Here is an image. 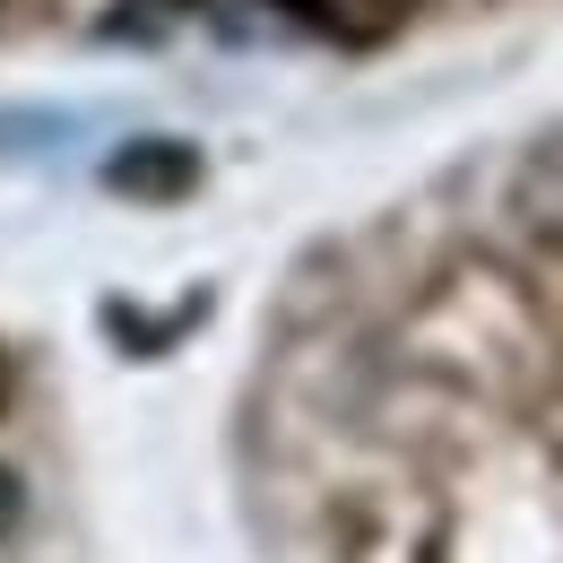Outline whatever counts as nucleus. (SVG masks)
<instances>
[{"instance_id":"nucleus-1","label":"nucleus","mask_w":563,"mask_h":563,"mask_svg":"<svg viewBox=\"0 0 563 563\" xmlns=\"http://www.w3.org/2000/svg\"><path fill=\"white\" fill-rule=\"evenodd\" d=\"M104 183H113L122 200H183V191L200 183V156L183 140H131L113 165H104Z\"/></svg>"},{"instance_id":"nucleus-2","label":"nucleus","mask_w":563,"mask_h":563,"mask_svg":"<svg viewBox=\"0 0 563 563\" xmlns=\"http://www.w3.org/2000/svg\"><path fill=\"white\" fill-rule=\"evenodd\" d=\"M520 209H529V225L563 234V140H547L538 156H529V174H520Z\"/></svg>"},{"instance_id":"nucleus-3","label":"nucleus","mask_w":563,"mask_h":563,"mask_svg":"<svg viewBox=\"0 0 563 563\" xmlns=\"http://www.w3.org/2000/svg\"><path fill=\"white\" fill-rule=\"evenodd\" d=\"M18 520H26V486H18L9 468H0V547L18 538Z\"/></svg>"},{"instance_id":"nucleus-4","label":"nucleus","mask_w":563,"mask_h":563,"mask_svg":"<svg viewBox=\"0 0 563 563\" xmlns=\"http://www.w3.org/2000/svg\"><path fill=\"white\" fill-rule=\"evenodd\" d=\"M9 382H18V373H9V355H0V408H9Z\"/></svg>"}]
</instances>
